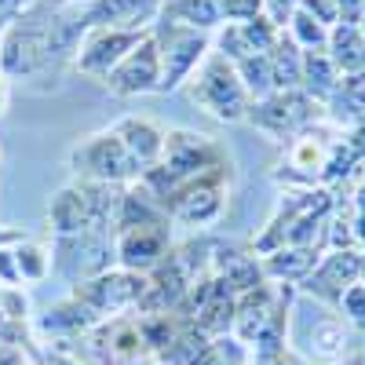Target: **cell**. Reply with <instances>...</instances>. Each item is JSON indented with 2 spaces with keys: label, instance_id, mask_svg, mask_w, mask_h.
<instances>
[{
  "label": "cell",
  "instance_id": "1",
  "mask_svg": "<svg viewBox=\"0 0 365 365\" xmlns=\"http://www.w3.org/2000/svg\"><path fill=\"white\" fill-rule=\"evenodd\" d=\"M358 274V259L354 256H332L322 270H318V278L311 282V292H322V296H336L340 285H347L351 278Z\"/></svg>",
  "mask_w": 365,
  "mask_h": 365
},
{
  "label": "cell",
  "instance_id": "2",
  "mask_svg": "<svg viewBox=\"0 0 365 365\" xmlns=\"http://www.w3.org/2000/svg\"><path fill=\"white\" fill-rule=\"evenodd\" d=\"M208 88L220 96V99H216V110H220V113H230V117H234V113H241V91H237V84H234V77H230V73L223 77V66L212 70Z\"/></svg>",
  "mask_w": 365,
  "mask_h": 365
},
{
  "label": "cell",
  "instance_id": "3",
  "mask_svg": "<svg viewBox=\"0 0 365 365\" xmlns=\"http://www.w3.org/2000/svg\"><path fill=\"white\" fill-rule=\"evenodd\" d=\"M336 48H340V58H344L347 66H361V63H365V48L358 44L354 29H340V37H336Z\"/></svg>",
  "mask_w": 365,
  "mask_h": 365
},
{
  "label": "cell",
  "instance_id": "4",
  "mask_svg": "<svg viewBox=\"0 0 365 365\" xmlns=\"http://www.w3.org/2000/svg\"><path fill=\"white\" fill-rule=\"evenodd\" d=\"M318 165H322V146H318V143H314V146L303 143V146L296 150V168H307V172L314 168V172H318Z\"/></svg>",
  "mask_w": 365,
  "mask_h": 365
},
{
  "label": "cell",
  "instance_id": "5",
  "mask_svg": "<svg viewBox=\"0 0 365 365\" xmlns=\"http://www.w3.org/2000/svg\"><path fill=\"white\" fill-rule=\"evenodd\" d=\"M344 307H347L358 322H365V285H354V289L344 296Z\"/></svg>",
  "mask_w": 365,
  "mask_h": 365
},
{
  "label": "cell",
  "instance_id": "6",
  "mask_svg": "<svg viewBox=\"0 0 365 365\" xmlns=\"http://www.w3.org/2000/svg\"><path fill=\"white\" fill-rule=\"evenodd\" d=\"M150 70H154V58H150V55H143V63H139V58H135V63H128V70L125 73H117V81H128V77H143V84L150 81ZM128 88V84H125Z\"/></svg>",
  "mask_w": 365,
  "mask_h": 365
},
{
  "label": "cell",
  "instance_id": "7",
  "mask_svg": "<svg viewBox=\"0 0 365 365\" xmlns=\"http://www.w3.org/2000/svg\"><path fill=\"white\" fill-rule=\"evenodd\" d=\"M299 34L307 37V41H318V37H322V29H318V26H311V19H299Z\"/></svg>",
  "mask_w": 365,
  "mask_h": 365
},
{
  "label": "cell",
  "instance_id": "8",
  "mask_svg": "<svg viewBox=\"0 0 365 365\" xmlns=\"http://www.w3.org/2000/svg\"><path fill=\"white\" fill-rule=\"evenodd\" d=\"M361 237H365V216H361Z\"/></svg>",
  "mask_w": 365,
  "mask_h": 365
},
{
  "label": "cell",
  "instance_id": "9",
  "mask_svg": "<svg viewBox=\"0 0 365 365\" xmlns=\"http://www.w3.org/2000/svg\"><path fill=\"white\" fill-rule=\"evenodd\" d=\"M351 365H365V361H351Z\"/></svg>",
  "mask_w": 365,
  "mask_h": 365
}]
</instances>
